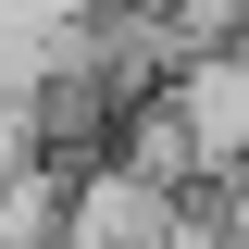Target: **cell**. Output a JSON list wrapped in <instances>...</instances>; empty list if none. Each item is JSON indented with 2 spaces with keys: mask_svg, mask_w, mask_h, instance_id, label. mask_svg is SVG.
I'll use <instances>...</instances> for the list:
<instances>
[{
  "mask_svg": "<svg viewBox=\"0 0 249 249\" xmlns=\"http://www.w3.org/2000/svg\"><path fill=\"white\" fill-rule=\"evenodd\" d=\"M150 249H237V237H224V199H212V187H187V199H175V224H162Z\"/></svg>",
  "mask_w": 249,
  "mask_h": 249,
  "instance_id": "277c9868",
  "label": "cell"
},
{
  "mask_svg": "<svg viewBox=\"0 0 249 249\" xmlns=\"http://www.w3.org/2000/svg\"><path fill=\"white\" fill-rule=\"evenodd\" d=\"M162 88H175L187 137H199V162H212V175H249V37H224V50H187Z\"/></svg>",
  "mask_w": 249,
  "mask_h": 249,
  "instance_id": "7a4b0ae2",
  "label": "cell"
},
{
  "mask_svg": "<svg viewBox=\"0 0 249 249\" xmlns=\"http://www.w3.org/2000/svg\"><path fill=\"white\" fill-rule=\"evenodd\" d=\"M0 249H62V162H0Z\"/></svg>",
  "mask_w": 249,
  "mask_h": 249,
  "instance_id": "3957f363",
  "label": "cell"
},
{
  "mask_svg": "<svg viewBox=\"0 0 249 249\" xmlns=\"http://www.w3.org/2000/svg\"><path fill=\"white\" fill-rule=\"evenodd\" d=\"M175 199L187 187H150L137 175V162H75V175H62V249H150L162 224H175Z\"/></svg>",
  "mask_w": 249,
  "mask_h": 249,
  "instance_id": "6da1fadb",
  "label": "cell"
}]
</instances>
